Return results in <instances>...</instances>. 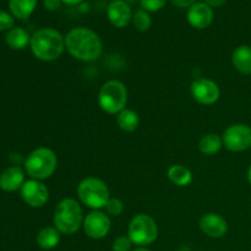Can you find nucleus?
I'll list each match as a JSON object with an SVG mask.
<instances>
[{
    "mask_svg": "<svg viewBox=\"0 0 251 251\" xmlns=\"http://www.w3.org/2000/svg\"><path fill=\"white\" fill-rule=\"evenodd\" d=\"M65 49L76 60L92 63L103 53V43L97 33L87 27H75L65 36Z\"/></svg>",
    "mask_w": 251,
    "mask_h": 251,
    "instance_id": "obj_1",
    "label": "nucleus"
},
{
    "mask_svg": "<svg viewBox=\"0 0 251 251\" xmlns=\"http://www.w3.org/2000/svg\"><path fill=\"white\" fill-rule=\"evenodd\" d=\"M31 50L42 61H54L65 50V37L55 28L46 27L31 37Z\"/></svg>",
    "mask_w": 251,
    "mask_h": 251,
    "instance_id": "obj_2",
    "label": "nucleus"
},
{
    "mask_svg": "<svg viewBox=\"0 0 251 251\" xmlns=\"http://www.w3.org/2000/svg\"><path fill=\"white\" fill-rule=\"evenodd\" d=\"M83 216L81 205L75 199H64L54 211V227L60 232V234H75L83 225Z\"/></svg>",
    "mask_w": 251,
    "mask_h": 251,
    "instance_id": "obj_3",
    "label": "nucleus"
},
{
    "mask_svg": "<svg viewBox=\"0 0 251 251\" xmlns=\"http://www.w3.org/2000/svg\"><path fill=\"white\" fill-rule=\"evenodd\" d=\"M58 167V157L53 150L48 147H38L27 156L25 168L28 176L36 180H46L50 178Z\"/></svg>",
    "mask_w": 251,
    "mask_h": 251,
    "instance_id": "obj_4",
    "label": "nucleus"
},
{
    "mask_svg": "<svg viewBox=\"0 0 251 251\" xmlns=\"http://www.w3.org/2000/svg\"><path fill=\"white\" fill-rule=\"evenodd\" d=\"M78 200L92 210L104 208L110 199V191L107 184L95 176H88L77 185Z\"/></svg>",
    "mask_w": 251,
    "mask_h": 251,
    "instance_id": "obj_5",
    "label": "nucleus"
},
{
    "mask_svg": "<svg viewBox=\"0 0 251 251\" xmlns=\"http://www.w3.org/2000/svg\"><path fill=\"white\" fill-rule=\"evenodd\" d=\"M127 91L123 82L109 80L100 87L98 93V104L103 112L115 114L126 108Z\"/></svg>",
    "mask_w": 251,
    "mask_h": 251,
    "instance_id": "obj_6",
    "label": "nucleus"
},
{
    "mask_svg": "<svg viewBox=\"0 0 251 251\" xmlns=\"http://www.w3.org/2000/svg\"><path fill=\"white\" fill-rule=\"evenodd\" d=\"M127 237L131 239L132 244L137 247H147L156 242L158 237V226L151 216L140 213L130 221Z\"/></svg>",
    "mask_w": 251,
    "mask_h": 251,
    "instance_id": "obj_7",
    "label": "nucleus"
},
{
    "mask_svg": "<svg viewBox=\"0 0 251 251\" xmlns=\"http://www.w3.org/2000/svg\"><path fill=\"white\" fill-rule=\"evenodd\" d=\"M223 147L230 152H244L251 149V126L247 124H233L222 135Z\"/></svg>",
    "mask_w": 251,
    "mask_h": 251,
    "instance_id": "obj_8",
    "label": "nucleus"
},
{
    "mask_svg": "<svg viewBox=\"0 0 251 251\" xmlns=\"http://www.w3.org/2000/svg\"><path fill=\"white\" fill-rule=\"evenodd\" d=\"M190 92L194 100L203 105L215 104L221 97L220 86L210 78H196L191 82Z\"/></svg>",
    "mask_w": 251,
    "mask_h": 251,
    "instance_id": "obj_9",
    "label": "nucleus"
},
{
    "mask_svg": "<svg viewBox=\"0 0 251 251\" xmlns=\"http://www.w3.org/2000/svg\"><path fill=\"white\" fill-rule=\"evenodd\" d=\"M112 222L107 213L100 210H93L85 216L82 228L87 237L92 239H103L109 233Z\"/></svg>",
    "mask_w": 251,
    "mask_h": 251,
    "instance_id": "obj_10",
    "label": "nucleus"
},
{
    "mask_svg": "<svg viewBox=\"0 0 251 251\" xmlns=\"http://www.w3.org/2000/svg\"><path fill=\"white\" fill-rule=\"evenodd\" d=\"M21 196L31 207H43L49 200V190L41 180L31 179L22 185Z\"/></svg>",
    "mask_w": 251,
    "mask_h": 251,
    "instance_id": "obj_11",
    "label": "nucleus"
},
{
    "mask_svg": "<svg viewBox=\"0 0 251 251\" xmlns=\"http://www.w3.org/2000/svg\"><path fill=\"white\" fill-rule=\"evenodd\" d=\"M200 229L210 238H222L228 232V222L218 213H206L200 218Z\"/></svg>",
    "mask_w": 251,
    "mask_h": 251,
    "instance_id": "obj_12",
    "label": "nucleus"
},
{
    "mask_svg": "<svg viewBox=\"0 0 251 251\" xmlns=\"http://www.w3.org/2000/svg\"><path fill=\"white\" fill-rule=\"evenodd\" d=\"M107 16L113 26L124 28L132 21L131 7L124 0H113L107 7Z\"/></svg>",
    "mask_w": 251,
    "mask_h": 251,
    "instance_id": "obj_13",
    "label": "nucleus"
},
{
    "mask_svg": "<svg viewBox=\"0 0 251 251\" xmlns=\"http://www.w3.org/2000/svg\"><path fill=\"white\" fill-rule=\"evenodd\" d=\"M188 22L198 29H205L212 24L213 10L205 2H195L188 10Z\"/></svg>",
    "mask_w": 251,
    "mask_h": 251,
    "instance_id": "obj_14",
    "label": "nucleus"
},
{
    "mask_svg": "<svg viewBox=\"0 0 251 251\" xmlns=\"http://www.w3.org/2000/svg\"><path fill=\"white\" fill-rule=\"evenodd\" d=\"M24 171L20 167H10L0 176V188L4 191H15L24 185Z\"/></svg>",
    "mask_w": 251,
    "mask_h": 251,
    "instance_id": "obj_15",
    "label": "nucleus"
},
{
    "mask_svg": "<svg viewBox=\"0 0 251 251\" xmlns=\"http://www.w3.org/2000/svg\"><path fill=\"white\" fill-rule=\"evenodd\" d=\"M232 64L243 75H251V47L248 44L238 46L232 53Z\"/></svg>",
    "mask_w": 251,
    "mask_h": 251,
    "instance_id": "obj_16",
    "label": "nucleus"
},
{
    "mask_svg": "<svg viewBox=\"0 0 251 251\" xmlns=\"http://www.w3.org/2000/svg\"><path fill=\"white\" fill-rule=\"evenodd\" d=\"M167 176H168L169 181L174 185L179 186V188H184L188 186L189 184L193 181V173L189 168L181 164H173L169 167L168 172H167Z\"/></svg>",
    "mask_w": 251,
    "mask_h": 251,
    "instance_id": "obj_17",
    "label": "nucleus"
},
{
    "mask_svg": "<svg viewBox=\"0 0 251 251\" xmlns=\"http://www.w3.org/2000/svg\"><path fill=\"white\" fill-rule=\"evenodd\" d=\"M6 43L10 48L21 50L31 43V37L26 29L21 28V27H14L7 32Z\"/></svg>",
    "mask_w": 251,
    "mask_h": 251,
    "instance_id": "obj_18",
    "label": "nucleus"
},
{
    "mask_svg": "<svg viewBox=\"0 0 251 251\" xmlns=\"http://www.w3.org/2000/svg\"><path fill=\"white\" fill-rule=\"evenodd\" d=\"M60 242V232L55 227H46L39 230L37 244L44 250H51Z\"/></svg>",
    "mask_w": 251,
    "mask_h": 251,
    "instance_id": "obj_19",
    "label": "nucleus"
},
{
    "mask_svg": "<svg viewBox=\"0 0 251 251\" xmlns=\"http://www.w3.org/2000/svg\"><path fill=\"white\" fill-rule=\"evenodd\" d=\"M117 124L123 131L132 132L139 127L140 117L135 110L125 108L117 114Z\"/></svg>",
    "mask_w": 251,
    "mask_h": 251,
    "instance_id": "obj_20",
    "label": "nucleus"
},
{
    "mask_svg": "<svg viewBox=\"0 0 251 251\" xmlns=\"http://www.w3.org/2000/svg\"><path fill=\"white\" fill-rule=\"evenodd\" d=\"M223 147V140L222 136L217 134H207L205 136L201 137L200 142H199V150L202 154L206 156H213V154L218 153Z\"/></svg>",
    "mask_w": 251,
    "mask_h": 251,
    "instance_id": "obj_21",
    "label": "nucleus"
},
{
    "mask_svg": "<svg viewBox=\"0 0 251 251\" xmlns=\"http://www.w3.org/2000/svg\"><path fill=\"white\" fill-rule=\"evenodd\" d=\"M37 6V0H9V9L16 19L25 20L32 15Z\"/></svg>",
    "mask_w": 251,
    "mask_h": 251,
    "instance_id": "obj_22",
    "label": "nucleus"
},
{
    "mask_svg": "<svg viewBox=\"0 0 251 251\" xmlns=\"http://www.w3.org/2000/svg\"><path fill=\"white\" fill-rule=\"evenodd\" d=\"M132 24L135 28L140 32H146L151 28L152 19L149 12L144 9H140L132 15Z\"/></svg>",
    "mask_w": 251,
    "mask_h": 251,
    "instance_id": "obj_23",
    "label": "nucleus"
},
{
    "mask_svg": "<svg viewBox=\"0 0 251 251\" xmlns=\"http://www.w3.org/2000/svg\"><path fill=\"white\" fill-rule=\"evenodd\" d=\"M104 208L105 211H107L108 215L118 217V216H120L124 212V203H123V201L120 200V199L110 198Z\"/></svg>",
    "mask_w": 251,
    "mask_h": 251,
    "instance_id": "obj_24",
    "label": "nucleus"
},
{
    "mask_svg": "<svg viewBox=\"0 0 251 251\" xmlns=\"http://www.w3.org/2000/svg\"><path fill=\"white\" fill-rule=\"evenodd\" d=\"M140 4L147 12H156L166 6L167 0H140Z\"/></svg>",
    "mask_w": 251,
    "mask_h": 251,
    "instance_id": "obj_25",
    "label": "nucleus"
},
{
    "mask_svg": "<svg viewBox=\"0 0 251 251\" xmlns=\"http://www.w3.org/2000/svg\"><path fill=\"white\" fill-rule=\"evenodd\" d=\"M132 247V242L129 237H125V235H122V237H118L117 239L113 242V251H130Z\"/></svg>",
    "mask_w": 251,
    "mask_h": 251,
    "instance_id": "obj_26",
    "label": "nucleus"
},
{
    "mask_svg": "<svg viewBox=\"0 0 251 251\" xmlns=\"http://www.w3.org/2000/svg\"><path fill=\"white\" fill-rule=\"evenodd\" d=\"M14 27V16L0 10V31H10Z\"/></svg>",
    "mask_w": 251,
    "mask_h": 251,
    "instance_id": "obj_27",
    "label": "nucleus"
},
{
    "mask_svg": "<svg viewBox=\"0 0 251 251\" xmlns=\"http://www.w3.org/2000/svg\"><path fill=\"white\" fill-rule=\"evenodd\" d=\"M61 0H43V5L47 10L49 11H55L60 7L61 5Z\"/></svg>",
    "mask_w": 251,
    "mask_h": 251,
    "instance_id": "obj_28",
    "label": "nucleus"
},
{
    "mask_svg": "<svg viewBox=\"0 0 251 251\" xmlns=\"http://www.w3.org/2000/svg\"><path fill=\"white\" fill-rule=\"evenodd\" d=\"M176 6L181 7V9H185V7H190L195 4L196 0H171Z\"/></svg>",
    "mask_w": 251,
    "mask_h": 251,
    "instance_id": "obj_29",
    "label": "nucleus"
},
{
    "mask_svg": "<svg viewBox=\"0 0 251 251\" xmlns=\"http://www.w3.org/2000/svg\"><path fill=\"white\" fill-rule=\"evenodd\" d=\"M227 0H205V4H207L211 7H220L226 4Z\"/></svg>",
    "mask_w": 251,
    "mask_h": 251,
    "instance_id": "obj_30",
    "label": "nucleus"
},
{
    "mask_svg": "<svg viewBox=\"0 0 251 251\" xmlns=\"http://www.w3.org/2000/svg\"><path fill=\"white\" fill-rule=\"evenodd\" d=\"M64 4H68V5H77L80 2H82L83 0H61Z\"/></svg>",
    "mask_w": 251,
    "mask_h": 251,
    "instance_id": "obj_31",
    "label": "nucleus"
},
{
    "mask_svg": "<svg viewBox=\"0 0 251 251\" xmlns=\"http://www.w3.org/2000/svg\"><path fill=\"white\" fill-rule=\"evenodd\" d=\"M247 176H248V181H249V184L251 185V164L249 166V168H248Z\"/></svg>",
    "mask_w": 251,
    "mask_h": 251,
    "instance_id": "obj_32",
    "label": "nucleus"
},
{
    "mask_svg": "<svg viewBox=\"0 0 251 251\" xmlns=\"http://www.w3.org/2000/svg\"><path fill=\"white\" fill-rule=\"evenodd\" d=\"M132 251H151V250H149V249H147L146 247H137L136 249H135V250H132Z\"/></svg>",
    "mask_w": 251,
    "mask_h": 251,
    "instance_id": "obj_33",
    "label": "nucleus"
},
{
    "mask_svg": "<svg viewBox=\"0 0 251 251\" xmlns=\"http://www.w3.org/2000/svg\"><path fill=\"white\" fill-rule=\"evenodd\" d=\"M124 1H126L127 4H132V2H136L137 0H124Z\"/></svg>",
    "mask_w": 251,
    "mask_h": 251,
    "instance_id": "obj_34",
    "label": "nucleus"
}]
</instances>
